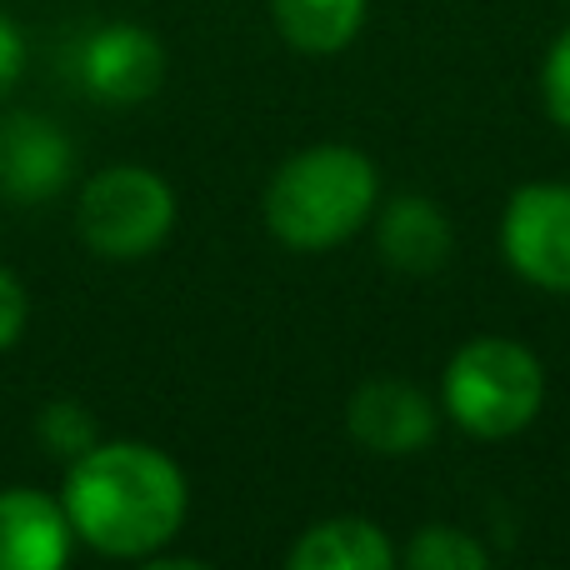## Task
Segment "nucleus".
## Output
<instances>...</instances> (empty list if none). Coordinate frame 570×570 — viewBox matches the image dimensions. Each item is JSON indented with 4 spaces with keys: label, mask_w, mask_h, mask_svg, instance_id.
<instances>
[{
    "label": "nucleus",
    "mask_w": 570,
    "mask_h": 570,
    "mask_svg": "<svg viewBox=\"0 0 570 570\" xmlns=\"http://www.w3.org/2000/svg\"><path fill=\"white\" fill-rule=\"evenodd\" d=\"M345 431L361 451L381 455V461H405V455H421L435 441L441 405L421 385L375 375V381L355 385L351 405H345Z\"/></svg>",
    "instance_id": "nucleus-6"
},
{
    "label": "nucleus",
    "mask_w": 570,
    "mask_h": 570,
    "mask_svg": "<svg viewBox=\"0 0 570 570\" xmlns=\"http://www.w3.org/2000/svg\"><path fill=\"white\" fill-rule=\"evenodd\" d=\"M76 226L100 261H146L176 230V190L146 166H106L80 190Z\"/></svg>",
    "instance_id": "nucleus-4"
},
{
    "label": "nucleus",
    "mask_w": 570,
    "mask_h": 570,
    "mask_svg": "<svg viewBox=\"0 0 570 570\" xmlns=\"http://www.w3.org/2000/svg\"><path fill=\"white\" fill-rule=\"evenodd\" d=\"M371 0H271L281 40L295 56H341L365 26Z\"/></svg>",
    "instance_id": "nucleus-12"
},
{
    "label": "nucleus",
    "mask_w": 570,
    "mask_h": 570,
    "mask_svg": "<svg viewBox=\"0 0 570 570\" xmlns=\"http://www.w3.org/2000/svg\"><path fill=\"white\" fill-rule=\"evenodd\" d=\"M541 100H546V116L561 130H570V26L551 40V50L541 60Z\"/></svg>",
    "instance_id": "nucleus-15"
},
{
    "label": "nucleus",
    "mask_w": 570,
    "mask_h": 570,
    "mask_svg": "<svg viewBox=\"0 0 570 570\" xmlns=\"http://www.w3.org/2000/svg\"><path fill=\"white\" fill-rule=\"evenodd\" d=\"M76 541L116 561H150L186 525V475L146 441H96L60 485Z\"/></svg>",
    "instance_id": "nucleus-1"
},
{
    "label": "nucleus",
    "mask_w": 570,
    "mask_h": 570,
    "mask_svg": "<svg viewBox=\"0 0 570 570\" xmlns=\"http://www.w3.org/2000/svg\"><path fill=\"white\" fill-rule=\"evenodd\" d=\"M501 250L535 291L570 295V186L531 180L501 210Z\"/></svg>",
    "instance_id": "nucleus-5"
},
{
    "label": "nucleus",
    "mask_w": 570,
    "mask_h": 570,
    "mask_svg": "<svg viewBox=\"0 0 570 570\" xmlns=\"http://www.w3.org/2000/svg\"><path fill=\"white\" fill-rule=\"evenodd\" d=\"M401 566H411V570H485L491 566V551H485L471 531H455V525H421V531L405 541Z\"/></svg>",
    "instance_id": "nucleus-13"
},
{
    "label": "nucleus",
    "mask_w": 570,
    "mask_h": 570,
    "mask_svg": "<svg viewBox=\"0 0 570 570\" xmlns=\"http://www.w3.org/2000/svg\"><path fill=\"white\" fill-rule=\"evenodd\" d=\"M26 321H30V295H26V285H20L16 271L0 266V351H10V345L20 341Z\"/></svg>",
    "instance_id": "nucleus-16"
},
{
    "label": "nucleus",
    "mask_w": 570,
    "mask_h": 570,
    "mask_svg": "<svg viewBox=\"0 0 570 570\" xmlns=\"http://www.w3.org/2000/svg\"><path fill=\"white\" fill-rule=\"evenodd\" d=\"M70 166H76V150L50 116H36V110L0 116V190L10 200L36 206V200L60 196Z\"/></svg>",
    "instance_id": "nucleus-8"
},
{
    "label": "nucleus",
    "mask_w": 570,
    "mask_h": 570,
    "mask_svg": "<svg viewBox=\"0 0 570 570\" xmlns=\"http://www.w3.org/2000/svg\"><path fill=\"white\" fill-rule=\"evenodd\" d=\"M76 76L86 96L100 106H140L166 80V46L146 26L116 20V26H100L80 40Z\"/></svg>",
    "instance_id": "nucleus-7"
},
{
    "label": "nucleus",
    "mask_w": 570,
    "mask_h": 570,
    "mask_svg": "<svg viewBox=\"0 0 570 570\" xmlns=\"http://www.w3.org/2000/svg\"><path fill=\"white\" fill-rule=\"evenodd\" d=\"M546 365L511 335H475L445 361L441 411L475 441H511L541 415Z\"/></svg>",
    "instance_id": "nucleus-3"
},
{
    "label": "nucleus",
    "mask_w": 570,
    "mask_h": 570,
    "mask_svg": "<svg viewBox=\"0 0 570 570\" xmlns=\"http://www.w3.org/2000/svg\"><path fill=\"white\" fill-rule=\"evenodd\" d=\"M36 431H40V441H46V451H50V455H60L66 465L76 461V455H86L90 445L100 441L96 415H90L80 401H50L46 411H40Z\"/></svg>",
    "instance_id": "nucleus-14"
},
{
    "label": "nucleus",
    "mask_w": 570,
    "mask_h": 570,
    "mask_svg": "<svg viewBox=\"0 0 570 570\" xmlns=\"http://www.w3.org/2000/svg\"><path fill=\"white\" fill-rule=\"evenodd\" d=\"M285 566L291 570H395L401 551L365 515H331V521H315L291 546Z\"/></svg>",
    "instance_id": "nucleus-11"
},
{
    "label": "nucleus",
    "mask_w": 570,
    "mask_h": 570,
    "mask_svg": "<svg viewBox=\"0 0 570 570\" xmlns=\"http://www.w3.org/2000/svg\"><path fill=\"white\" fill-rule=\"evenodd\" d=\"M20 76H26V36L10 16H0V100L20 86Z\"/></svg>",
    "instance_id": "nucleus-17"
},
{
    "label": "nucleus",
    "mask_w": 570,
    "mask_h": 570,
    "mask_svg": "<svg viewBox=\"0 0 570 570\" xmlns=\"http://www.w3.org/2000/svg\"><path fill=\"white\" fill-rule=\"evenodd\" d=\"M70 541L76 531L60 501L26 485L0 495V570H60Z\"/></svg>",
    "instance_id": "nucleus-9"
},
{
    "label": "nucleus",
    "mask_w": 570,
    "mask_h": 570,
    "mask_svg": "<svg viewBox=\"0 0 570 570\" xmlns=\"http://www.w3.org/2000/svg\"><path fill=\"white\" fill-rule=\"evenodd\" d=\"M375 250L401 276H435L455 250L451 216L431 196H395L375 216Z\"/></svg>",
    "instance_id": "nucleus-10"
},
{
    "label": "nucleus",
    "mask_w": 570,
    "mask_h": 570,
    "mask_svg": "<svg viewBox=\"0 0 570 570\" xmlns=\"http://www.w3.org/2000/svg\"><path fill=\"white\" fill-rule=\"evenodd\" d=\"M381 170L355 146H305L266 186V230L285 250L321 256L335 250L375 216Z\"/></svg>",
    "instance_id": "nucleus-2"
}]
</instances>
